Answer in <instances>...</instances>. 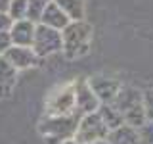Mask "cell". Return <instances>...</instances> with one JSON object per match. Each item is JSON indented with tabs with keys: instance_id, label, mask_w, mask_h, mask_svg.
I'll return each mask as SVG.
<instances>
[{
	"instance_id": "cell-1",
	"label": "cell",
	"mask_w": 153,
	"mask_h": 144,
	"mask_svg": "<svg viewBox=\"0 0 153 144\" xmlns=\"http://www.w3.org/2000/svg\"><path fill=\"white\" fill-rule=\"evenodd\" d=\"M80 117L82 115L79 112L69 115H44L38 123V133L46 144H65L75 138Z\"/></svg>"
},
{
	"instance_id": "cell-2",
	"label": "cell",
	"mask_w": 153,
	"mask_h": 144,
	"mask_svg": "<svg viewBox=\"0 0 153 144\" xmlns=\"http://www.w3.org/2000/svg\"><path fill=\"white\" fill-rule=\"evenodd\" d=\"M113 106L123 115L124 125H130L134 129H140L147 121L146 110H143V92L134 86H123L119 90Z\"/></svg>"
},
{
	"instance_id": "cell-3",
	"label": "cell",
	"mask_w": 153,
	"mask_h": 144,
	"mask_svg": "<svg viewBox=\"0 0 153 144\" xmlns=\"http://www.w3.org/2000/svg\"><path fill=\"white\" fill-rule=\"evenodd\" d=\"M92 25L86 21H71L63 31H61V40H63V54L69 60H76L88 54L90 44H92Z\"/></svg>"
},
{
	"instance_id": "cell-4",
	"label": "cell",
	"mask_w": 153,
	"mask_h": 144,
	"mask_svg": "<svg viewBox=\"0 0 153 144\" xmlns=\"http://www.w3.org/2000/svg\"><path fill=\"white\" fill-rule=\"evenodd\" d=\"M75 112V83L56 86L46 100V115H69Z\"/></svg>"
},
{
	"instance_id": "cell-5",
	"label": "cell",
	"mask_w": 153,
	"mask_h": 144,
	"mask_svg": "<svg viewBox=\"0 0 153 144\" xmlns=\"http://www.w3.org/2000/svg\"><path fill=\"white\" fill-rule=\"evenodd\" d=\"M109 136V129L105 127V123L102 121L98 113H88L80 117L79 129L73 140L76 144H92L98 140H107Z\"/></svg>"
},
{
	"instance_id": "cell-6",
	"label": "cell",
	"mask_w": 153,
	"mask_h": 144,
	"mask_svg": "<svg viewBox=\"0 0 153 144\" xmlns=\"http://www.w3.org/2000/svg\"><path fill=\"white\" fill-rule=\"evenodd\" d=\"M33 50L36 52L38 58H46V56L56 54V52H61L63 50L61 31H56V29H50V27L38 23L35 40H33Z\"/></svg>"
},
{
	"instance_id": "cell-7",
	"label": "cell",
	"mask_w": 153,
	"mask_h": 144,
	"mask_svg": "<svg viewBox=\"0 0 153 144\" xmlns=\"http://www.w3.org/2000/svg\"><path fill=\"white\" fill-rule=\"evenodd\" d=\"M75 83V104H76V112L80 115H88V113H98L102 102L98 100V96L94 94L92 86H90L88 79L80 77V79L73 81Z\"/></svg>"
},
{
	"instance_id": "cell-8",
	"label": "cell",
	"mask_w": 153,
	"mask_h": 144,
	"mask_svg": "<svg viewBox=\"0 0 153 144\" xmlns=\"http://www.w3.org/2000/svg\"><path fill=\"white\" fill-rule=\"evenodd\" d=\"M88 83L102 104H113L119 90L123 88V85L115 77H107V75H94L88 79Z\"/></svg>"
},
{
	"instance_id": "cell-9",
	"label": "cell",
	"mask_w": 153,
	"mask_h": 144,
	"mask_svg": "<svg viewBox=\"0 0 153 144\" xmlns=\"http://www.w3.org/2000/svg\"><path fill=\"white\" fill-rule=\"evenodd\" d=\"M4 58H6V60L16 67L17 71L19 69L35 67V65H38V60H40L31 46H12L10 50H6Z\"/></svg>"
},
{
	"instance_id": "cell-10",
	"label": "cell",
	"mask_w": 153,
	"mask_h": 144,
	"mask_svg": "<svg viewBox=\"0 0 153 144\" xmlns=\"http://www.w3.org/2000/svg\"><path fill=\"white\" fill-rule=\"evenodd\" d=\"M36 33V23L29 21V19H21V21H13L10 27V37H12L13 46H31L35 40Z\"/></svg>"
},
{
	"instance_id": "cell-11",
	"label": "cell",
	"mask_w": 153,
	"mask_h": 144,
	"mask_svg": "<svg viewBox=\"0 0 153 144\" xmlns=\"http://www.w3.org/2000/svg\"><path fill=\"white\" fill-rule=\"evenodd\" d=\"M69 23H71V19L61 12V8L57 6L56 2L46 4L44 14H42V17H40V25H46L50 29H56V31H63Z\"/></svg>"
},
{
	"instance_id": "cell-12",
	"label": "cell",
	"mask_w": 153,
	"mask_h": 144,
	"mask_svg": "<svg viewBox=\"0 0 153 144\" xmlns=\"http://www.w3.org/2000/svg\"><path fill=\"white\" fill-rule=\"evenodd\" d=\"M17 69L4 56H0V96H8L16 85Z\"/></svg>"
},
{
	"instance_id": "cell-13",
	"label": "cell",
	"mask_w": 153,
	"mask_h": 144,
	"mask_svg": "<svg viewBox=\"0 0 153 144\" xmlns=\"http://www.w3.org/2000/svg\"><path fill=\"white\" fill-rule=\"evenodd\" d=\"M107 140L109 144H140V136H138V129L130 125H123L109 133Z\"/></svg>"
},
{
	"instance_id": "cell-14",
	"label": "cell",
	"mask_w": 153,
	"mask_h": 144,
	"mask_svg": "<svg viewBox=\"0 0 153 144\" xmlns=\"http://www.w3.org/2000/svg\"><path fill=\"white\" fill-rule=\"evenodd\" d=\"M98 115L102 117V121L105 123V127L109 129V133L124 125L123 115L119 113V110L115 108L113 104H102V106H100V110H98Z\"/></svg>"
},
{
	"instance_id": "cell-15",
	"label": "cell",
	"mask_w": 153,
	"mask_h": 144,
	"mask_svg": "<svg viewBox=\"0 0 153 144\" xmlns=\"http://www.w3.org/2000/svg\"><path fill=\"white\" fill-rule=\"evenodd\" d=\"M54 2L61 8V12L71 21H84V14H86L84 0H54Z\"/></svg>"
},
{
	"instance_id": "cell-16",
	"label": "cell",
	"mask_w": 153,
	"mask_h": 144,
	"mask_svg": "<svg viewBox=\"0 0 153 144\" xmlns=\"http://www.w3.org/2000/svg\"><path fill=\"white\" fill-rule=\"evenodd\" d=\"M27 8H29V0H12L8 8V16L12 21H21L27 19Z\"/></svg>"
},
{
	"instance_id": "cell-17",
	"label": "cell",
	"mask_w": 153,
	"mask_h": 144,
	"mask_svg": "<svg viewBox=\"0 0 153 144\" xmlns=\"http://www.w3.org/2000/svg\"><path fill=\"white\" fill-rule=\"evenodd\" d=\"M44 8L46 4L42 2V0H29V8H27V19L33 23H40V17L42 14H44Z\"/></svg>"
},
{
	"instance_id": "cell-18",
	"label": "cell",
	"mask_w": 153,
	"mask_h": 144,
	"mask_svg": "<svg viewBox=\"0 0 153 144\" xmlns=\"http://www.w3.org/2000/svg\"><path fill=\"white\" fill-rule=\"evenodd\" d=\"M140 144H153V121H146L138 129Z\"/></svg>"
},
{
	"instance_id": "cell-19",
	"label": "cell",
	"mask_w": 153,
	"mask_h": 144,
	"mask_svg": "<svg viewBox=\"0 0 153 144\" xmlns=\"http://www.w3.org/2000/svg\"><path fill=\"white\" fill-rule=\"evenodd\" d=\"M143 110L147 121H153V88L143 90Z\"/></svg>"
},
{
	"instance_id": "cell-20",
	"label": "cell",
	"mask_w": 153,
	"mask_h": 144,
	"mask_svg": "<svg viewBox=\"0 0 153 144\" xmlns=\"http://www.w3.org/2000/svg\"><path fill=\"white\" fill-rule=\"evenodd\" d=\"M12 46H13V42H12V37H10V31L0 33V56H4L6 50H10Z\"/></svg>"
},
{
	"instance_id": "cell-21",
	"label": "cell",
	"mask_w": 153,
	"mask_h": 144,
	"mask_svg": "<svg viewBox=\"0 0 153 144\" xmlns=\"http://www.w3.org/2000/svg\"><path fill=\"white\" fill-rule=\"evenodd\" d=\"M12 19H10L8 14H0V33H8L10 27H12Z\"/></svg>"
},
{
	"instance_id": "cell-22",
	"label": "cell",
	"mask_w": 153,
	"mask_h": 144,
	"mask_svg": "<svg viewBox=\"0 0 153 144\" xmlns=\"http://www.w3.org/2000/svg\"><path fill=\"white\" fill-rule=\"evenodd\" d=\"M10 2H12V0H0V14H8Z\"/></svg>"
},
{
	"instance_id": "cell-23",
	"label": "cell",
	"mask_w": 153,
	"mask_h": 144,
	"mask_svg": "<svg viewBox=\"0 0 153 144\" xmlns=\"http://www.w3.org/2000/svg\"><path fill=\"white\" fill-rule=\"evenodd\" d=\"M92 144H109V140H98V142H92Z\"/></svg>"
},
{
	"instance_id": "cell-24",
	"label": "cell",
	"mask_w": 153,
	"mask_h": 144,
	"mask_svg": "<svg viewBox=\"0 0 153 144\" xmlns=\"http://www.w3.org/2000/svg\"><path fill=\"white\" fill-rule=\"evenodd\" d=\"M42 2H44V4H50V2H54V0H42Z\"/></svg>"
},
{
	"instance_id": "cell-25",
	"label": "cell",
	"mask_w": 153,
	"mask_h": 144,
	"mask_svg": "<svg viewBox=\"0 0 153 144\" xmlns=\"http://www.w3.org/2000/svg\"><path fill=\"white\" fill-rule=\"evenodd\" d=\"M65 144H76V142L75 140H69V142H65Z\"/></svg>"
}]
</instances>
